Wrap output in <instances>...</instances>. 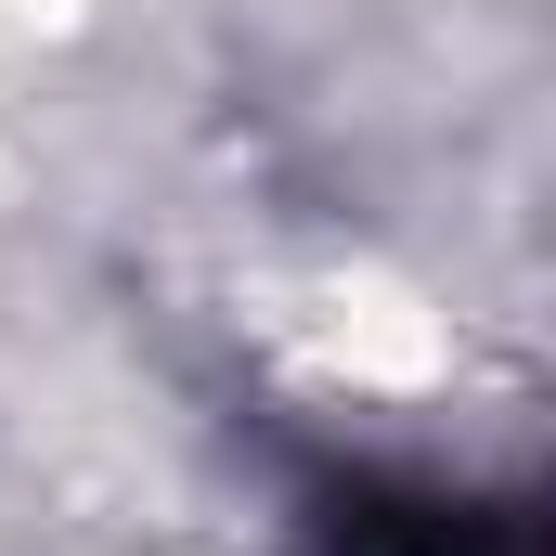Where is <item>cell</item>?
<instances>
[{"label": "cell", "mask_w": 556, "mask_h": 556, "mask_svg": "<svg viewBox=\"0 0 556 556\" xmlns=\"http://www.w3.org/2000/svg\"><path fill=\"white\" fill-rule=\"evenodd\" d=\"M337 556H531V531H518V518H492V505L350 492V505H337Z\"/></svg>", "instance_id": "obj_1"}]
</instances>
